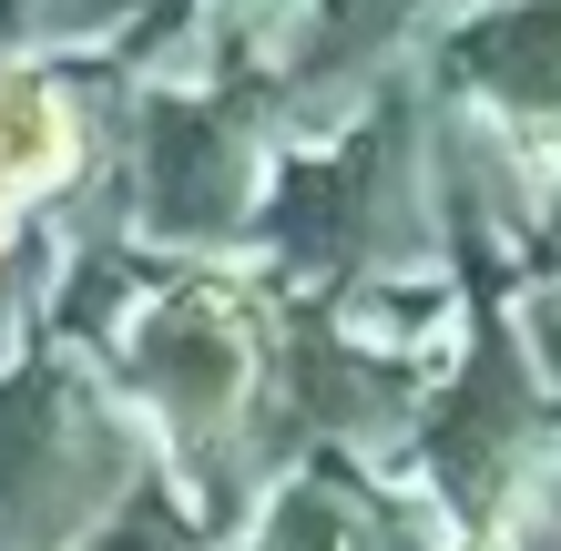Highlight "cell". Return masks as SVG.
I'll return each mask as SVG.
<instances>
[{
    "label": "cell",
    "mask_w": 561,
    "mask_h": 551,
    "mask_svg": "<svg viewBox=\"0 0 561 551\" xmlns=\"http://www.w3.org/2000/svg\"><path fill=\"white\" fill-rule=\"evenodd\" d=\"M92 174V123L51 72H0V194L11 205H61Z\"/></svg>",
    "instance_id": "6da1fadb"
},
{
    "label": "cell",
    "mask_w": 561,
    "mask_h": 551,
    "mask_svg": "<svg viewBox=\"0 0 561 551\" xmlns=\"http://www.w3.org/2000/svg\"><path fill=\"white\" fill-rule=\"evenodd\" d=\"M11 255H21V205L0 194V276H11Z\"/></svg>",
    "instance_id": "7a4b0ae2"
}]
</instances>
